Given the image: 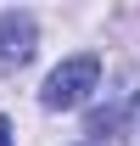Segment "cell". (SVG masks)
I'll return each instance as SVG.
<instances>
[{
  "label": "cell",
  "instance_id": "obj_1",
  "mask_svg": "<svg viewBox=\"0 0 140 146\" xmlns=\"http://www.w3.org/2000/svg\"><path fill=\"white\" fill-rule=\"evenodd\" d=\"M95 84H101V56H90V51H84V56H67V62L45 79V107H51V112L84 107Z\"/></svg>",
  "mask_w": 140,
  "mask_h": 146
},
{
  "label": "cell",
  "instance_id": "obj_2",
  "mask_svg": "<svg viewBox=\"0 0 140 146\" xmlns=\"http://www.w3.org/2000/svg\"><path fill=\"white\" fill-rule=\"evenodd\" d=\"M34 56V23L17 11H0V68H22Z\"/></svg>",
  "mask_w": 140,
  "mask_h": 146
},
{
  "label": "cell",
  "instance_id": "obj_3",
  "mask_svg": "<svg viewBox=\"0 0 140 146\" xmlns=\"http://www.w3.org/2000/svg\"><path fill=\"white\" fill-rule=\"evenodd\" d=\"M0 146H11V124H6V118H0Z\"/></svg>",
  "mask_w": 140,
  "mask_h": 146
}]
</instances>
